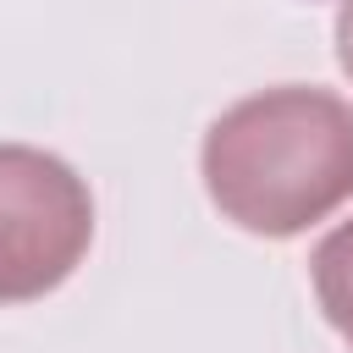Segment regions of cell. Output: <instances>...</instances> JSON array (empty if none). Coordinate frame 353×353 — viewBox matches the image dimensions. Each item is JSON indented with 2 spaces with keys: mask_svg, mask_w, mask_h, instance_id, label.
I'll list each match as a JSON object with an SVG mask.
<instances>
[{
  "mask_svg": "<svg viewBox=\"0 0 353 353\" xmlns=\"http://www.w3.org/2000/svg\"><path fill=\"white\" fill-rule=\"evenodd\" d=\"M210 204L254 237H298L353 199V105L276 83L226 105L199 143Z\"/></svg>",
  "mask_w": 353,
  "mask_h": 353,
  "instance_id": "1",
  "label": "cell"
},
{
  "mask_svg": "<svg viewBox=\"0 0 353 353\" xmlns=\"http://www.w3.org/2000/svg\"><path fill=\"white\" fill-rule=\"evenodd\" d=\"M94 243L88 182L39 143H0V303L55 292Z\"/></svg>",
  "mask_w": 353,
  "mask_h": 353,
  "instance_id": "2",
  "label": "cell"
},
{
  "mask_svg": "<svg viewBox=\"0 0 353 353\" xmlns=\"http://www.w3.org/2000/svg\"><path fill=\"white\" fill-rule=\"evenodd\" d=\"M309 281H314V298L325 309V320L336 325V336L353 347V215L336 221L314 254H309Z\"/></svg>",
  "mask_w": 353,
  "mask_h": 353,
  "instance_id": "3",
  "label": "cell"
},
{
  "mask_svg": "<svg viewBox=\"0 0 353 353\" xmlns=\"http://www.w3.org/2000/svg\"><path fill=\"white\" fill-rule=\"evenodd\" d=\"M336 66L353 77V0L336 6Z\"/></svg>",
  "mask_w": 353,
  "mask_h": 353,
  "instance_id": "4",
  "label": "cell"
}]
</instances>
